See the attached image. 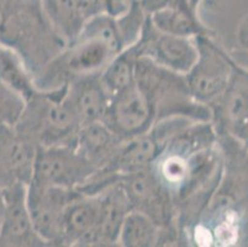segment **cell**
I'll list each match as a JSON object with an SVG mask.
<instances>
[{
    "label": "cell",
    "mask_w": 248,
    "mask_h": 247,
    "mask_svg": "<svg viewBox=\"0 0 248 247\" xmlns=\"http://www.w3.org/2000/svg\"><path fill=\"white\" fill-rule=\"evenodd\" d=\"M0 45L19 53L33 78L67 46L41 1L29 0H5L0 6Z\"/></svg>",
    "instance_id": "cell-1"
},
{
    "label": "cell",
    "mask_w": 248,
    "mask_h": 247,
    "mask_svg": "<svg viewBox=\"0 0 248 247\" xmlns=\"http://www.w3.org/2000/svg\"><path fill=\"white\" fill-rule=\"evenodd\" d=\"M67 85L56 90H40L26 104L15 128L38 147L76 146L82 121L66 98Z\"/></svg>",
    "instance_id": "cell-2"
},
{
    "label": "cell",
    "mask_w": 248,
    "mask_h": 247,
    "mask_svg": "<svg viewBox=\"0 0 248 247\" xmlns=\"http://www.w3.org/2000/svg\"><path fill=\"white\" fill-rule=\"evenodd\" d=\"M132 210L143 213L158 224L169 245H180L186 236L178 225V212L172 197L150 168L119 177Z\"/></svg>",
    "instance_id": "cell-3"
},
{
    "label": "cell",
    "mask_w": 248,
    "mask_h": 247,
    "mask_svg": "<svg viewBox=\"0 0 248 247\" xmlns=\"http://www.w3.org/2000/svg\"><path fill=\"white\" fill-rule=\"evenodd\" d=\"M199 56L186 74L191 97L210 108L226 89L236 61L213 40V36H198Z\"/></svg>",
    "instance_id": "cell-4"
},
{
    "label": "cell",
    "mask_w": 248,
    "mask_h": 247,
    "mask_svg": "<svg viewBox=\"0 0 248 247\" xmlns=\"http://www.w3.org/2000/svg\"><path fill=\"white\" fill-rule=\"evenodd\" d=\"M98 172L76 146L38 147L31 182L79 190Z\"/></svg>",
    "instance_id": "cell-5"
},
{
    "label": "cell",
    "mask_w": 248,
    "mask_h": 247,
    "mask_svg": "<svg viewBox=\"0 0 248 247\" xmlns=\"http://www.w3.org/2000/svg\"><path fill=\"white\" fill-rule=\"evenodd\" d=\"M211 122L218 137L248 148V69L234 62L231 79L210 106Z\"/></svg>",
    "instance_id": "cell-6"
},
{
    "label": "cell",
    "mask_w": 248,
    "mask_h": 247,
    "mask_svg": "<svg viewBox=\"0 0 248 247\" xmlns=\"http://www.w3.org/2000/svg\"><path fill=\"white\" fill-rule=\"evenodd\" d=\"M139 57H145L159 67L186 76L199 56L195 37H183L159 31L147 15L141 36L135 44Z\"/></svg>",
    "instance_id": "cell-7"
},
{
    "label": "cell",
    "mask_w": 248,
    "mask_h": 247,
    "mask_svg": "<svg viewBox=\"0 0 248 247\" xmlns=\"http://www.w3.org/2000/svg\"><path fill=\"white\" fill-rule=\"evenodd\" d=\"M80 193V190L29 183L26 199L31 219L38 235L48 246H62L64 213Z\"/></svg>",
    "instance_id": "cell-8"
},
{
    "label": "cell",
    "mask_w": 248,
    "mask_h": 247,
    "mask_svg": "<svg viewBox=\"0 0 248 247\" xmlns=\"http://www.w3.org/2000/svg\"><path fill=\"white\" fill-rule=\"evenodd\" d=\"M104 122L126 141L148 132L157 124V112L147 94L135 82L110 99Z\"/></svg>",
    "instance_id": "cell-9"
},
{
    "label": "cell",
    "mask_w": 248,
    "mask_h": 247,
    "mask_svg": "<svg viewBox=\"0 0 248 247\" xmlns=\"http://www.w3.org/2000/svg\"><path fill=\"white\" fill-rule=\"evenodd\" d=\"M38 146L15 126H0V188L29 185Z\"/></svg>",
    "instance_id": "cell-10"
},
{
    "label": "cell",
    "mask_w": 248,
    "mask_h": 247,
    "mask_svg": "<svg viewBox=\"0 0 248 247\" xmlns=\"http://www.w3.org/2000/svg\"><path fill=\"white\" fill-rule=\"evenodd\" d=\"M6 207L0 225V247L48 246L33 226L28 207V185L4 189Z\"/></svg>",
    "instance_id": "cell-11"
},
{
    "label": "cell",
    "mask_w": 248,
    "mask_h": 247,
    "mask_svg": "<svg viewBox=\"0 0 248 247\" xmlns=\"http://www.w3.org/2000/svg\"><path fill=\"white\" fill-rule=\"evenodd\" d=\"M104 209L103 190L80 193L67 207L62 228V246H88L100 224Z\"/></svg>",
    "instance_id": "cell-12"
},
{
    "label": "cell",
    "mask_w": 248,
    "mask_h": 247,
    "mask_svg": "<svg viewBox=\"0 0 248 247\" xmlns=\"http://www.w3.org/2000/svg\"><path fill=\"white\" fill-rule=\"evenodd\" d=\"M66 98L82 121H104L110 106V98L104 89L100 73L88 74L74 79L67 85Z\"/></svg>",
    "instance_id": "cell-13"
},
{
    "label": "cell",
    "mask_w": 248,
    "mask_h": 247,
    "mask_svg": "<svg viewBox=\"0 0 248 247\" xmlns=\"http://www.w3.org/2000/svg\"><path fill=\"white\" fill-rule=\"evenodd\" d=\"M202 0H180L173 5L150 14L148 17L159 31L183 37L213 36V31L204 25L199 16Z\"/></svg>",
    "instance_id": "cell-14"
},
{
    "label": "cell",
    "mask_w": 248,
    "mask_h": 247,
    "mask_svg": "<svg viewBox=\"0 0 248 247\" xmlns=\"http://www.w3.org/2000/svg\"><path fill=\"white\" fill-rule=\"evenodd\" d=\"M123 140L104 121L89 122L80 128L77 137V149L98 168H105L115 157Z\"/></svg>",
    "instance_id": "cell-15"
},
{
    "label": "cell",
    "mask_w": 248,
    "mask_h": 247,
    "mask_svg": "<svg viewBox=\"0 0 248 247\" xmlns=\"http://www.w3.org/2000/svg\"><path fill=\"white\" fill-rule=\"evenodd\" d=\"M139 53L135 45L117 53L100 73V81L109 98L112 99L135 83Z\"/></svg>",
    "instance_id": "cell-16"
},
{
    "label": "cell",
    "mask_w": 248,
    "mask_h": 247,
    "mask_svg": "<svg viewBox=\"0 0 248 247\" xmlns=\"http://www.w3.org/2000/svg\"><path fill=\"white\" fill-rule=\"evenodd\" d=\"M0 81L24 97L26 101L40 93L35 78L14 49L0 45Z\"/></svg>",
    "instance_id": "cell-17"
},
{
    "label": "cell",
    "mask_w": 248,
    "mask_h": 247,
    "mask_svg": "<svg viewBox=\"0 0 248 247\" xmlns=\"http://www.w3.org/2000/svg\"><path fill=\"white\" fill-rule=\"evenodd\" d=\"M162 228L151 217L131 210L124 219L119 235V246L153 247L161 245Z\"/></svg>",
    "instance_id": "cell-18"
},
{
    "label": "cell",
    "mask_w": 248,
    "mask_h": 247,
    "mask_svg": "<svg viewBox=\"0 0 248 247\" xmlns=\"http://www.w3.org/2000/svg\"><path fill=\"white\" fill-rule=\"evenodd\" d=\"M26 99L0 81V126H15L26 108Z\"/></svg>",
    "instance_id": "cell-19"
},
{
    "label": "cell",
    "mask_w": 248,
    "mask_h": 247,
    "mask_svg": "<svg viewBox=\"0 0 248 247\" xmlns=\"http://www.w3.org/2000/svg\"><path fill=\"white\" fill-rule=\"evenodd\" d=\"M236 41L238 46L248 53V11L238 22L236 29Z\"/></svg>",
    "instance_id": "cell-20"
},
{
    "label": "cell",
    "mask_w": 248,
    "mask_h": 247,
    "mask_svg": "<svg viewBox=\"0 0 248 247\" xmlns=\"http://www.w3.org/2000/svg\"><path fill=\"white\" fill-rule=\"evenodd\" d=\"M142 10L145 11L147 15L155 13V11L163 9L166 6L173 5V4L178 3L180 0H137Z\"/></svg>",
    "instance_id": "cell-21"
},
{
    "label": "cell",
    "mask_w": 248,
    "mask_h": 247,
    "mask_svg": "<svg viewBox=\"0 0 248 247\" xmlns=\"http://www.w3.org/2000/svg\"><path fill=\"white\" fill-rule=\"evenodd\" d=\"M6 200H5V193H4L3 188H0V221L3 219L4 213H5Z\"/></svg>",
    "instance_id": "cell-22"
},
{
    "label": "cell",
    "mask_w": 248,
    "mask_h": 247,
    "mask_svg": "<svg viewBox=\"0 0 248 247\" xmlns=\"http://www.w3.org/2000/svg\"><path fill=\"white\" fill-rule=\"evenodd\" d=\"M135 1H137V0H120L121 5H123L124 9H126V10H127L128 6L131 5L132 3H135Z\"/></svg>",
    "instance_id": "cell-23"
},
{
    "label": "cell",
    "mask_w": 248,
    "mask_h": 247,
    "mask_svg": "<svg viewBox=\"0 0 248 247\" xmlns=\"http://www.w3.org/2000/svg\"><path fill=\"white\" fill-rule=\"evenodd\" d=\"M29 1H41V0H29Z\"/></svg>",
    "instance_id": "cell-24"
},
{
    "label": "cell",
    "mask_w": 248,
    "mask_h": 247,
    "mask_svg": "<svg viewBox=\"0 0 248 247\" xmlns=\"http://www.w3.org/2000/svg\"><path fill=\"white\" fill-rule=\"evenodd\" d=\"M0 225H1V221H0Z\"/></svg>",
    "instance_id": "cell-25"
}]
</instances>
